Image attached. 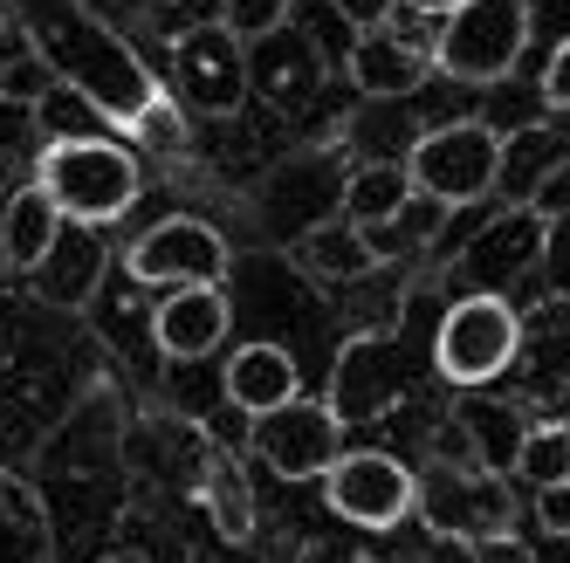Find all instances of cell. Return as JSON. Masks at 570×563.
Segmentation results:
<instances>
[{
    "mask_svg": "<svg viewBox=\"0 0 570 563\" xmlns=\"http://www.w3.org/2000/svg\"><path fill=\"white\" fill-rule=\"evenodd\" d=\"M21 34H28V56L42 62L56 83H69L76 97H90L97 117L131 131V117L158 97L151 69L131 56V42L117 34L104 14H90L83 0H14Z\"/></svg>",
    "mask_w": 570,
    "mask_h": 563,
    "instance_id": "6da1fadb",
    "label": "cell"
},
{
    "mask_svg": "<svg viewBox=\"0 0 570 563\" xmlns=\"http://www.w3.org/2000/svg\"><path fill=\"white\" fill-rule=\"evenodd\" d=\"M35 186H42L56 199L62 220H117L131 214L138 199V158L104 138V131H76V138H42V151H35Z\"/></svg>",
    "mask_w": 570,
    "mask_h": 563,
    "instance_id": "7a4b0ae2",
    "label": "cell"
},
{
    "mask_svg": "<svg viewBox=\"0 0 570 563\" xmlns=\"http://www.w3.org/2000/svg\"><path fill=\"white\" fill-rule=\"evenodd\" d=\"M529 56V0H454L433 28V69L446 83H468L488 90L515 76Z\"/></svg>",
    "mask_w": 570,
    "mask_h": 563,
    "instance_id": "3957f363",
    "label": "cell"
},
{
    "mask_svg": "<svg viewBox=\"0 0 570 563\" xmlns=\"http://www.w3.org/2000/svg\"><path fill=\"white\" fill-rule=\"evenodd\" d=\"M522 350V316L509 296H454L433 330V372L461 392L495 385Z\"/></svg>",
    "mask_w": 570,
    "mask_h": 563,
    "instance_id": "277c9868",
    "label": "cell"
},
{
    "mask_svg": "<svg viewBox=\"0 0 570 563\" xmlns=\"http://www.w3.org/2000/svg\"><path fill=\"white\" fill-rule=\"evenodd\" d=\"M495 145H502V131L481 125V117L433 125V131L413 138V151H405V179H413V192L440 199L446 214H461V207L495 192Z\"/></svg>",
    "mask_w": 570,
    "mask_h": 563,
    "instance_id": "5b68a950",
    "label": "cell"
},
{
    "mask_svg": "<svg viewBox=\"0 0 570 563\" xmlns=\"http://www.w3.org/2000/svg\"><path fill=\"white\" fill-rule=\"evenodd\" d=\"M413 515H426V530L446 536V543L509 536V522H515L509 474H488V467H426V474H413Z\"/></svg>",
    "mask_w": 570,
    "mask_h": 563,
    "instance_id": "8992f818",
    "label": "cell"
},
{
    "mask_svg": "<svg viewBox=\"0 0 570 563\" xmlns=\"http://www.w3.org/2000/svg\"><path fill=\"white\" fill-rule=\"evenodd\" d=\"M337 192H344V151H337V145H309V151L275 158V166L262 172V186H255L262 234H268V240L309 234L316 220L337 214Z\"/></svg>",
    "mask_w": 570,
    "mask_h": 563,
    "instance_id": "52a82bcc",
    "label": "cell"
},
{
    "mask_svg": "<svg viewBox=\"0 0 570 563\" xmlns=\"http://www.w3.org/2000/svg\"><path fill=\"white\" fill-rule=\"evenodd\" d=\"M166 76H173L166 97L193 117H234L248 103V56H240V42L220 21H193L186 34H173Z\"/></svg>",
    "mask_w": 570,
    "mask_h": 563,
    "instance_id": "ba28073f",
    "label": "cell"
},
{
    "mask_svg": "<svg viewBox=\"0 0 570 563\" xmlns=\"http://www.w3.org/2000/svg\"><path fill=\"white\" fill-rule=\"evenodd\" d=\"M323 495H331V508L351 522V530H399L405 515H413V467H405L399 454H379V447H357L316 474Z\"/></svg>",
    "mask_w": 570,
    "mask_h": 563,
    "instance_id": "9c48e42d",
    "label": "cell"
},
{
    "mask_svg": "<svg viewBox=\"0 0 570 563\" xmlns=\"http://www.w3.org/2000/svg\"><path fill=\"white\" fill-rule=\"evenodd\" d=\"M550 227L543 214H529V207H509L495 214L454 261V296H509L515 282L529 268H543V248H550Z\"/></svg>",
    "mask_w": 570,
    "mask_h": 563,
    "instance_id": "30bf717a",
    "label": "cell"
},
{
    "mask_svg": "<svg viewBox=\"0 0 570 563\" xmlns=\"http://www.w3.org/2000/svg\"><path fill=\"white\" fill-rule=\"evenodd\" d=\"M255 454H262V467L268 474H282V481H316L323 467L337 461V447H344V419L323 406V398H282V406H268V413H255Z\"/></svg>",
    "mask_w": 570,
    "mask_h": 563,
    "instance_id": "8fae6325",
    "label": "cell"
},
{
    "mask_svg": "<svg viewBox=\"0 0 570 563\" xmlns=\"http://www.w3.org/2000/svg\"><path fill=\"white\" fill-rule=\"evenodd\" d=\"M227 261H234V255H227L220 227L193 220V214H173V220L145 227L131 248H125L131 282H151V289H179V282H220Z\"/></svg>",
    "mask_w": 570,
    "mask_h": 563,
    "instance_id": "7c38bea8",
    "label": "cell"
},
{
    "mask_svg": "<svg viewBox=\"0 0 570 563\" xmlns=\"http://www.w3.org/2000/svg\"><path fill=\"white\" fill-rule=\"evenodd\" d=\"M234 330V303L220 282H179V289H166L151 303V344L179 357V365H193V357H214Z\"/></svg>",
    "mask_w": 570,
    "mask_h": 563,
    "instance_id": "4fadbf2b",
    "label": "cell"
},
{
    "mask_svg": "<svg viewBox=\"0 0 570 563\" xmlns=\"http://www.w3.org/2000/svg\"><path fill=\"white\" fill-rule=\"evenodd\" d=\"M240 56H248V97H268L275 110H296V103H309L323 90V49H316V34H303L289 21L255 34Z\"/></svg>",
    "mask_w": 570,
    "mask_h": 563,
    "instance_id": "5bb4252c",
    "label": "cell"
},
{
    "mask_svg": "<svg viewBox=\"0 0 570 563\" xmlns=\"http://www.w3.org/2000/svg\"><path fill=\"white\" fill-rule=\"evenodd\" d=\"M405 398V350L392 337H357L337 357V419H392V406Z\"/></svg>",
    "mask_w": 570,
    "mask_h": 563,
    "instance_id": "9a60e30c",
    "label": "cell"
},
{
    "mask_svg": "<svg viewBox=\"0 0 570 563\" xmlns=\"http://www.w3.org/2000/svg\"><path fill=\"white\" fill-rule=\"evenodd\" d=\"M104 268H110L104 234H97L90 220H62L56 240H49V255L35 261L28 275H35V296H42V303H56V309H83V303L97 296Z\"/></svg>",
    "mask_w": 570,
    "mask_h": 563,
    "instance_id": "2e32d148",
    "label": "cell"
},
{
    "mask_svg": "<svg viewBox=\"0 0 570 563\" xmlns=\"http://www.w3.org/2000/svg\"><path fill=\"white\" fill-rule=\"evenodd\" d=\"M344 69H351L357 97H413L433 62H426V49L413 42V34H399L392 21H379V28H357L351 34Z\"/></svg>",
    "mask_w": 570,
    "mask_h": 563,
    "instance_id": "e0dca14e",
    "label": "cell"
},
{
    "mask_svg": "<svg viewBox=\"0 0 570 563\" xmlns=\"http://www.w3.org/2000/svg\"><path fill=\"white\" fill-rule=\"evenodd\" d=\"M220 392H227V406H240V413H268V406H282V398H296L303 378H296V357L289 350L255 337V344H234L227 350Z\"/></svg>",
    "mask_w": 570,
    "mask_h": 563,
    "instance_id": "ac0fdd59",
    "label": "cell"
},
{
    "mask_svg": "<svg viewBox=\"0 0 570 563\" xmlns=\"http://www.w3.org/2000/svg\"><path fill=\"white\" fill-rule=\"evenodd\" d=\"M296 255H303V268H316L323 282H364L385 255L372 248V234H364L357 220H344V214H331V220H316L309 234H296Z\"/></svg>",
    "mask_w": 570,
    "mask_h": 563,
    "instance_id": "d6986e66",
    "label": "cell"
},
{
    "mask_svg": "<svg viewBox=\"0 0 570 563\" xmlns=\"http://www.w3.org/2000/svg\"><path fill=\"white\" fill-rule=\"evenodd\" d=\"M405 199H413V179H405V158H364V166H344V192H337V214L357 220L364 234L385 227Z\"/></svg>",
    "mask_w": 570,
    "mask_h": 563,
    "instance_id": "ffe728a7",
    "label": "cell"
},
{
    "mask_svg": "<svg viewBox=\"0 0 570 563\" xmlns=\"http://www.w3.org/2000/svg\"><path fill=\"white\" fill-rule=\"evenodd\" d=\"M62 214H56V199L42 186H14L8 199H0V255H8V268H35L49 255V240H56Z\"/></svg>",
    "mask_w": 570,
    "mask_h": 563,
    "instance_id": "44dd1931",
    "label": "cell"
},
{
    "mask_svg": "<svg viewBox=\"0 0 570 563\" xmlns=\"http://www.w3.org/2000/svg\"><path fill=\"white\" fill-rule=\"evenodd\" d=\"M557 166H570V158H563V138H557V125H522L515 138H502V145H495V192L522 207V199L537 192Z\"/></svg>",
    "mask_w": 570,
    "mask_h": 563,
    "instance_id": "7402d4cb",
    "label": "cell"
},
{
    "mask_svg": "<svg viewBox=\"0 0 570 563\" xmlns=\"http://www.w3.org/2000/svg\"><path fill=\"white\" fill-rule=\"evenodd\" d=\"M49 556V508L28 481L0 474V563H42Z\"/></svg>",
    "mask_w": 570,
    "mask_h": 563,
    "instance_id": "603a6c76",
    "label": "cell"
},
{
    "mask_svg": "<svg viewBox=\"0 0 570 563\" xmlns=\"http://www.w3.org/2000/svg\"><path fill=\"white\" fill-rule=\"evenodd\" d=\"M454 433H461V447H468V467L509 474L515 439H522V426H515V413H509V406H495V398H468V406L454 413Z\"/></svg>",
    "mask_w": 570,
    "mask_h": 563,
    "instance_id": "cb8c5ba5",
    "label": "cell"
},
{
    "mask_svg": "<svg viewBox=\"0 0 570 563\" xmlns=\"http://www.w3.org/2000/svg\"><path fill=\"white\" fill-rule=\"evenodd\" d=\"M364 158H405L420 138V117H413V97H364V110L351 117L344 131Z\"/></svg>",
    "mask_w": 570,
    "mask_h": 563,
    "instance_id": "d4e9b609",
    "label": "cell"
},
{
    "mask_svg": "<svg viewBox=\"0 0 570 563\" xmlns=\"http://www.w3.org/2000/svg\"><path fill=\"white\" fill-rule=\"evenodd\" d=\"M509 474L522 488H550V481H570V426L563 419H543V426H522L515 439V461Z\"/></svg>",
    "mask_w": 570,
    "mask_h": 563,
    "instance_id": "484cf974",
    "label": "cell"
},
{
    "mask_svg": "<svg viewBox=\"0 0 570 563\" xmlns=\"http://www.w3.org/2000/svg\"><path fill=\"white\" fill-rule=\"evenodd\" d=\"M289 14H296V0H220V14H214V21H220V28L234 34L240 49H248L255 34L282 28V21H289Z\"/></svg>",
    "mask_w": 570,
    "mask_h": 563,
    "instance_id": "4316f807",
    "label": "cell"
},
{
    "mask_svg": "<svg viewBox=\"0 0 570 563\" xmlns=\"http://www.w3.org/2000/svg\"><path fill=\"white\" fill-rule=\"evenodd\" d=\"M97 117V103L90 97H76L69 83H56L49 76V90H42V110H35V125H42V138H76Z\"/></svg>",
    "mask_w": 570,
    "mask_h": 563,
    "instance_id": "83f0119b",
    "label": "cell"
},
{
    "mask_svg": "<svg viewBox=\"0 0 570 563\" xmlns=\"http://www.w3.org/2000/svg\"><path fill=\"white\" fill-rule=\"evenodd\" d=\"M131 138L151 145V151H179V145H186V110H179L166 90H158V97L131 117Z\"/></svg>",
    "mask_w": 570,
    "mask_h": 563,
    "instance_id": "f1b7e54d",
    "label": "cell"
},
{
    "mask_svg": "<svg viewBox=\"0 0 570 563\" xmlns=\"http://www.w3.org/2000/svg\"><path fill=\"white\" fill-rule=\"evenodd\" d=\"M42 145V125H35V103H21L14 90H0V166H14Z\"/></svg>",
    "mask_w": 570,
    "mask_h": 563,
    "instance_id": "f546056e",
    "label": "cell"
},
{
    "mask_svg": "<svg viewBox=\"0 0 570 563\" xmlns=\"http://www.w3.org/2000/svg\"><path fill=\"white\" fill-rule=\"evenodd\" d=\"M529 495H537V530L550 543H563L570 536V481H550V488H529Z\"/></svg>",
    "mask_w": 570,
    "mask_h": 563,
    "instance_id": "4dcf8cb0",
    "label": "cell"
},
{
    "mask_svg": "<svg viewBox=\"0 0 570 563\" xmlns=\"http://www.w3.org/2000/svg\"><path fill=\"white\" fill-rule=\"evenodd\" d=\"M537 97H543V110H563V103H570V42H557V49H550Z\"/></svg>",
    "mask_w": 570,
    "mask_h": 563,
    "instance_id": "1f68e13d",
    "label": "cell"
},
{
    "mask_svg": "<svg viewBox=\"0 0 570 563\" xmlns=\"http://www.w3.org/2000/svg\"><path fill=\"white\" fill-rule=\"evenodd\" d=\"M392 8L399 0H331V14L357 34V28H379V21H392Z\"/></svg>",
    "mask_w": 570,
    "mask_h": 563,
    "instance_id": "d6a6232c",
    "label": "cell"
},
{
    "mask_svg": "<svg viewBox=\"0 0 570 563\" xmlns=\"http://www.w3.org/2000/svg\"><path fill=\"white\" fill-rule=\"evenodd\" d=\"M563 192H570V166H557L537 192L522 199V207H529V214H543V220H563Z\"/></svg>",
    "mask_w": 570,
    "mask_h": 563,
    "instance_id": "836d02e7",
    "label": "cell"
},
{
    "mask_svg": "<svg viewBox=\"0 0 570 563\" xmlns=\"http://www.w3.org/2000/svg\"><path fill=\"white\" fill-rule=\"evenodd\" d=\"M405 8H420V14H433V21H440L446 8H454V0H405Z\"/></svg>",
    "mask_w": 570,
    "mask_h": 563,
    "instance_id": "e575fe53",
    "label": "cell"
},
{
    "mask_svg": "<svg viewBox=\"0 0 570 563\" xmlns=\"http://www.w3.org/2000/svg\"><path fill=\"white\" fill-rule=\"evenodd\" d=\"M97 563H151L145 550H110V556H97Z\"/></svg>",
    "mask_w": 570,
    "mask_h": 563,
    "instance_id": "d590c367",
    "label": "cell"
}]
</instances>
